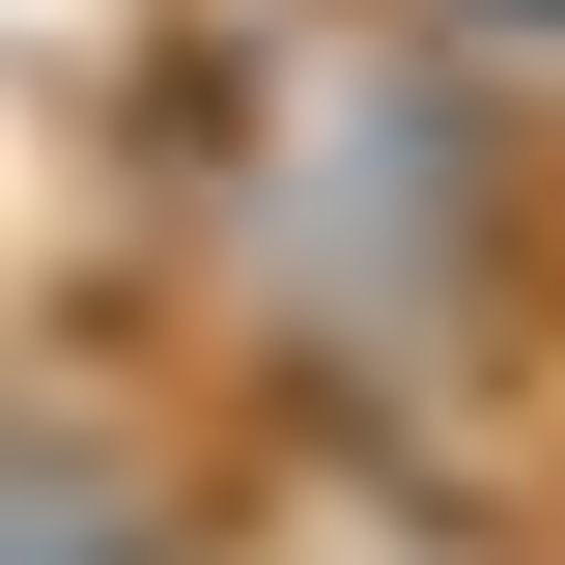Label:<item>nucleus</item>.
I'll use <instances>...</instances> for the list:
<instances>
[{
	"label": "nucleus",
	"mask_w": 565,
	"mask_h": 565,
	"mask_svg": "<svg viewBox=\"0 0 565 565\" xmlns=\"http://www.w3.org/2000/svg\"><path fill=\"white\" fill-rule=\"evenodd\" d=\"M141 282L226 424H396L537 452L565 396V141L396 0H170L141 85Z\"/></svg>",
	"instance_id": "1"
},
{
	"label": "nucleus",
	"mask_w": 565,
	"mask_h": 565,
	"mask_svg": "<svg viewBox=\"0 0 565 565\" xmlns=\"http://www.w3.org/2000/svg\"><path fill=\"white\" fill-rule=\"evenodd\" d=\"M0 565H226V424L29 367L0 396Z\"/></svg>",
	"instance_id": "3"
},
{
	"label": "nucleus",
	"mask_w": 565,
	"mask_h": 565,
	"mask_svg": "<svg viewBox=\"0 0 565 565\" xmlns=\"http://www.w3.org/2000/svg\"><path fill=\"white\" fill-rule=\"evenodd\" d=\"M396 29H424V57H481L509 114H565V0H396Z\"/></svg>",
	"instance_id": "4"
},
{
	"label": "nucleus",
	"mask_w": 565,
	"mask_h": 565,
	"mask_svg": "<svg viewBox=\"0 0 565 565\" xmlns=\"http://www.w3.org/2000/svg\"><path fill=\"white\" fill-rule=\"evenodd\" d=\"M226 565H565V509L396 424H226Z\"/></svg>",
	"instance_id": "2"
}]
</instances>
